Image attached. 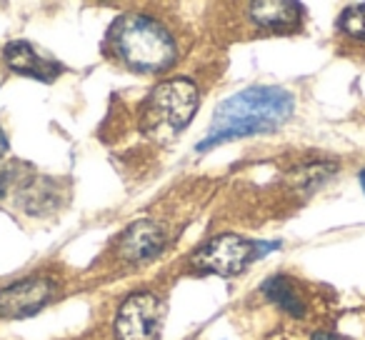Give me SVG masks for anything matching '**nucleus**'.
Listing matches in <instances>:
<instances>
[{
  "mask_svg": "<svg viewBox=\"0 0 365 340\" xmlns=\"http://www.w3.org/2000/svg\"><path fill=\"white\" fill-rule=\"evenodd\" d=\"M3 193H6V175H0V198H3Z\"/></svg>",
  "mask_w": 365,
  "mask_h": 340,
  "instance_id": "14",
  "label": "nucleus"
},
{
  "mask_svg": "<svg viewBox=\"0 0 365 340\" xmlns=\"http://www.w3.org/2000/svg\"><path fill=\"white\" fill-rule=\"evenodd\" d=\"M56 293V283L48 278H26L0 290V315L21 318L41 310Z\"/></svg>",
  "mask_w": 365,
  "mask_h": 340,
  "instance_id": "6",
  "label": "nucleus"
},
{
  "mask_svg": "<svg viewBox=\"0 0 365 340\" xmlns=\"http://www.w3.org/2000/svg\"><path fill=\"white\" fill-rule=\"evenodd\" d=\"M195 108H198V88L190 81L178 78L160 83L153 88L143 105L140 128L158 140H168L193 120Z\"/></svg>",
  "mask_w": 365,
  "mask_h": 340,
  "instance_id": "3",
  "label": "nucleus"
},
{
  "mask_svg": "<svg viewBox=\"0 0 365 340\" xmlns=\"http://www.w3.org/2000/svg\"><path fill=\"white\" fill-rule=\"evenodd\" d=\"M300 13H303V8L298 3H290V0H263V3L250 6V18L268 31L295 28L300 23Z\"/></svg>",
  "mask_w": 365,
  "mask_h": 340,
  "instance_id": "9",
  "label": "nucleus"
},
{
  "mask_svg": "<svg viewBox=\"0 0 365 340\" xmlns=\"http://www.w3.org/2000/svg\"><path fill=\"white\" fill-rule=\"evenodd\" d=\"M265 295H268L270 300H275L283 310H288V313L303 315L305 305H303V300H300V295L295 293V288L290 285L288 278H270L268 283H265Z\"/></svg>",
  "mask_w": 365,
  "mask_h": 340,
  "instance_id": "10",
  "label": "nucleus"
},
{
  "mask_svg": "<svg viewBox=\"0 0 365 340\" xmlns=\"http://www.w3.org/2000/svg\"><path fill=\"white\" fill-rule=\"evenodd\" d=\"M293 105V96L288 91H283V88L260 86L235 93V96H230L228 101H223L218 105L213 123H210L198 150L203 153L213 145H220V143L235 140V138H248L258 135V133L275 130L290 118Z\"/></svg>",
  "mask_w": 365,
  "mask_h": 340,
  "instance_id": "1",
  "label": "nucleus"
},
{
  "mask_svg": "<svg viewBox=\"0 0 365 340\" xmlns=\"http://www.w3.org/2000/svg\"><path fill=\"white\" fill-rule=\"evenodd\" d=\"M110 41L115 56L138 73H158L175 63V43L170 33L148 16H123L113 26Z\"/></svg>",
  "mask_w": 365,
  "mask_h": 340,
  "instance_id": "2",
  "label": "nucleus"
},
{
  "mask_svg": "<svg viewBox=\"0 0 365 340\" xmlns=\"http://www.w3.org/2000/svg\"><path fill=\"white\" fill-rule=\"evenodd\" d=\"M313 340H343V338H338V335H333V333H315Z\"/></svg>",
  "mask_w": 365,
  "mask_h": 340,
  "instance_id": "12",
  "label": "nucleus"
},
{
  "mask_svg": "<svg viewBox=\"0 0 365 340\" xmlns=\"http://www.w3.org/2000/svg\"><path fill=\"white\" fill-rule=\"evenodd\" d=\"M8 68L21 76H31V78H41V81H53L56 76H61V66L48 58H43L31 43L26 41H16L11 46H6L3 51Z\"/></svg>",
  "mask_w": 365,
  "mask_h": 340,
  "instance_id": "8",
  "label": "nucleus"
},
{
  "mask_svg": "<svg viewBox=\"0 0 365 340\" xmlns=\"http://www.w3.org/2000/svg\"><path fill=\"white\" fill-rule=\"evenodd\" d=\"M360 185H363V193H365V170L360 173Z\"/></svg>",
  "mask_w": 365,
  "mask_h": 340,
  "instance_id": "15",
  "label": "nucleus"
},
{
  "mask_svg": "<svg viewBox=\"0 0 365 340\" xmlns=\"http://www.w3.org/2000/svg\"><path fill=\"white\" fill-rule=\"evenodd\" d=\"M258 255V245L240 235L225 233L208 240L198 253L193 255V265L198 270L213 275H238L245 265Z\"/></svg>",
  "mask_w": 365,
  "mask_h": 340,
  "instance_id": "5",
  "label": "nucleus"
},
{
  "mask_svg": "<svg viewBox=\"0 0 365 340\" xmlns=\"http://www.w3.org/2000/svg\"><path fill=\"white\" fill-rule=\"evenodd\" d=\"M8 150V140H6V133H3V128H0V155Z\"/></svg>",
  "mask_w": 365,
  "mask_h": 340,
  "instance_id": "13",
  "label": "nucleus"
},
{
  "mask_svg": "<svg viewBox=\"0 0 365 340\" xmlns=\"http://www.w3.org/2000/svg\"><path fill=\"white\" fill-rule=\"evenodd\" d=\"M163 245H165V233L160 225H155L153 220H138L118 240V253L123 260L143 263V260L160 253Z\"/></svg>",
  "mask_w": 365,
  "mask_h": 340,
  "instance_id": "7",
  "label": "nucleus"
},
{
  "mask_svg": "<svg viewBox=\"0 0 365 340\" xmlns=\"http://www.w3.org/2000/svg\"><path fill=\"white\" fill-rule=\"evenodd\" d=\"M340 28L348 36L365 41V6H353L340 16Z\"/></svg>",
  "mask_w": 365,
  "mask_h": 340,
  "instance_id": "11",
  "label": "nucleus"
},
{
  "mask_svg": "<svg viewBox=\"0 0 365 340\" xmlns=\"http://www.w3.org/2000/svg\"><path fill=\"white\" fill-rule=\"evenodd\" d=\"M165 303L155 293H133L115 315L118 340H160Z\"/></svg>",
  "mask_w": 365,
  "mask_h": 340,
  "instance_id": "4",
  "label": "nucleus"
}]
</instances>
